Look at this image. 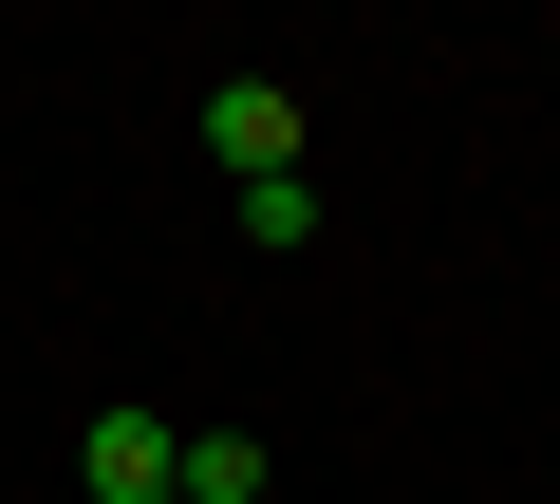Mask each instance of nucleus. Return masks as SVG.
Instances as JSON below:
<instances>
[{"label": "nucleus", "instance_id": "f257e3e1", "mask_svg": "<svg viewBox=\"0 0 560 504\" xmlns=\"http://www.w3.org/2000/svg\"><path fill=\"white\" fill-rule=\"evenodd\" d=\"M206 150H224L243 187H280V168H300V94H280V75H224V94H206Z\"/></svg>", "mask_w": 560, "mask_h": 504}, {"label": "nucleus", "instance_id": "f03ea898", "mask_svg": "<svg viewBox=\"0 0 560 504\" xmlns=\"http://www.w3.org/2000/svg\"><path fill=\"white\" fill-rule=\"evenodd\" d=\"M75 467H94V504H168V430H150V411H94Z\"/></svg>", "mask_w": 560, "mask_h": 504}, {"label": "nucleus", "instance_id": "7ed1b4c3", "mask_svg": "<svg viewBox=\"0 0 560 504\" xmlns=\"http://www.w3.org/2000/svg\"><path fill=\"white\" fill-rule=\"evenodd\" d=\"M168 504H261V430H187L168 448Z\"/></svg>", "mask_w": 560, "mask_h": 504}]
</instances>
